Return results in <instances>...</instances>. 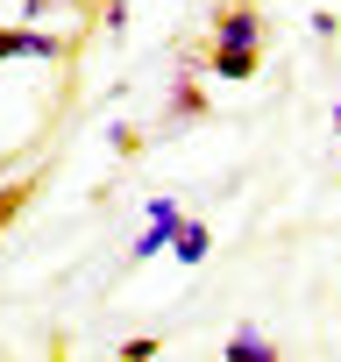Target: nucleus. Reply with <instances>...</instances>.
<instances>
[{
	"mask_svg": "<svg viewBox=\"0 0 341 362\" xmlns=\"http://www.w3.org/2000/svg\"><path fill=\"white\" fill-rule=\"evenodd\" d=\"M214 50H263V15L249 0H235V8L214 15Z\"/></svg>",
	"mask_w": 341,
	"mask_h": 362,
	"instance_id": "1",
	"label": "nucleus"
},
{
	"mask_svg": "<svg viewBox=\"0 0 341 362\" xmlns=\"http://www.w3.org/2000/svg\"><path fill=\"white\" fill-rule=\"evenodd\" d=\"M185 121H207V93H200V71H185L163 100V128H185Z\"/></svg>",
	"mask_w": 341,
	"mask_h": 362,
	"instance_id": "2",
	"label": "nucleus"
},
{
	"mask_svg": "<svg viewBox=\"0 0 341 362\" xmlns=\"http://www.w3.org/2000/svg\"><path fill=\"white\" fill-rule=\"evenodd\" d=\"M170 256H178L185 270H200V263L214 256V228H207V221H178V235H170Z\"/></svg>",
	"mask_w": 341,
	"mask_h": 362,
	"instance_id": "3",
	"label": "nucleus"
},
{
	"mask_svg": "<svg viewBox=\"0 0 341 362\" xmlns=\"http://www.w3.org/2000/svg\"><path fill=\"white\" fill-rule=\"evenodd\" d=\"M228 362H277V341L263 327H235L228 334Z\"/></svg>",
	"mask_w": 341,
	"mask_h": 362,
	"instance_id": "4",
	"label": "nucleus"
},
{
	"mask_svg": "<svg viewBox=\"0 0 341 362\" xmlns=\"http://www.w3.org/2000/svg\"><path fill=\"white\" fill-rule=\"evenodd\" d=\"M256 64H263V50H214V57H207V71H214V78H228V86L256 78Z\"/></svg>",
	"mask_w": 341,
	"mask_h": 362,
	"instance_id": "5",
	"label": "nucleus"
},
{
	"mask_svg": "<svg viewBox=\"0 0 341 362\" xmlns=\"http://www.w3.org/2000/svg\"><path fill=\"white\" fill-rule=\"evenodd\" d=\"M15 57H36V64H57V57H64V43H57L50 29H29V22H22V29H15Z\"/></svg>",
	"mask_w": 341,
	"mask_h": 362,
	"instance_id": "6",
	"label": "nucleus"
},
{
	"mask_svg": "<svg viewBox=\"0 0 341 362\" xmlns=\"http://www.w3.org/2000/svg\"><path fill=\"white\" fill-rule=\"evenodd\" d=\"M142 221H149V228H163V235H178V221H185V206H178V199H163V192H156V199L142 206Z\"/></svg>",
	"mask_w": 341,
	"mask_h": 362,
	"instance_id": "7",
	"label": "nucleus"
},
{
	"mask_svg": "<svg viewBox=\"0 0 341 362\" xmlns=\"http://www.w3.org/2000/svg\"><path fill=\"white\" fill-rule=\"evenodd\" d=\"M163 249H170V235H163V228H142L135 249H128V263H149V256H163Z\"/></svg>",
	"mask_w": 341,
	"mask_h": 362,
	"instance_id": "8",
	"label": "nucleus"
},
{
	"mask_svg": "<svg viewBox=\"0 0 341 362\" xmlns=\"http://www.w3.org/2000/svg\"><path fill=\"white\" fill-rule=\"evenodd\" d=\"M22 206H29V185H0V228H8Z\"/></svg>",
	"mask_w": 341,
	"mask_h": 362,
	"instance_id": "9",
	"label": "nucleus"
},
{
	"mask_svg": "<svg viewBox=\"0 0 341 362\" xmlns=\"http://www.w3.org/2000/svg\"><path fill=\"white\" fill-rule=\"evenodd\" d=\"M100 29H107V36L128 29V0H107V8H100Z\"/></svg>",
	"mask_w": 341,
	"mask_h": 362,
	"instance_id": "10",
	"label": "nucleus"
},
{
	"mask_svg": "<svg viewBox=\"0 0 341 362\" xmlns=\"http://www.w3.org/2000/svg\"><path fill=\"white\" fill-rule=\"evenodd\" d=\"M149 355H156V341H149V334H135V341H121V362H149Z\"/></svg>",
	"mask_w": 341,
	"mask_h": 362,
	"instance_id": "11",
	"label": "nucleus"
},
{
	"mask_svg": "<svg viewBox=\"0 0 341 362\" xmlns=\"http://www.w3.org/2000/svg\"><path fill=\"white\" fill-rule=\"evenodd\" d=\"M107 142H114V149H121V156H128V149H135V142H142V135H135V128H128V121H114V128H107Z\"/></svg>",
	"mask_w": 341,
	"mask_h": 362,
	"instance_id": "12",
	"label": "nucleus"
},
{
	"mask_svg": "<svg viewBox=\"0 0 341 362\" xmlns=\"http://www.w3.org/2000/svg\"><path fill=\"white\" fill-rule=\"evenodd\" d=\"M43 8H50V0H22V22H43Z\"/></svg>",
	"mask_w": 341,
	"mask_h": 362,
	"instance_id": "13",
	"label": "nucleus"
},
{
	"mask_svg": "<svg viewBox=\"0 0 341 362\" xmlns=\"http://www.w3.org/2000/svg\"><path fill=\"white\" fill-rule=\"evenodd\" d=\"M15 57V29H0V64H8Z\"/></svg>",
	"mask_w": 341,
	"mask_h": 362,
	"instance_id": "14",
	"label": "nucleus"
},
{
	"mask_svg": "<svg viewBox=\"0 0 341 362\" xmlns=\"http://www.w3.org/2000/svg\"><path fill=\"white\" fill-rule=\"evenodd\" d=\"M334 135H341V107H334Z\"/></svg>",
	"mask_w": 341,
	"mask_h": 362,
	"instance_id": "15",
	"label": "nucleus"
}]
</instances>
